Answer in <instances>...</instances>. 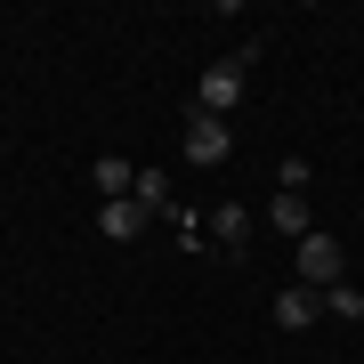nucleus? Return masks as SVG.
Returning a JSON list of instances; mask_svg holds the SVG:
<instances>
[{
	"mask_svg": "<svg viewBox=\"0 0 364 364\" xmlns=\"http://www.w3.org/2000/svg\"><path fill=\"white\" fill-rule=\"evenodd\" d=\"M316 316H324V291H308V284H284V291H275V332H308Z\"/></svg>",
	"mask_w": 364,
	"mask_h": 364,
	"instance_id": "39448f33",
	"label": "nucleus"
},
{
	"mask_svg": "<svg viewBox=\"0 0 364 364\" xmlns=\"http://www.w3.org/2000/svg\"><path fill=\"white\" fill-rule=\"evenodd\" d=\"M275 195H308V154H291L284 170H275Z\"/></svg>",
	"mask_w": 364,
	"mask_h": 364,
	"instance_id": "9b49d317",
	"label": "nucleus"
},
{
	"mask_svg": "<svg viewBox=\"0 0 364 364\" xmlns=\"http://www.w3.org/2000/svg\"><path fill=\"white\" fill-rule=\"evenodd\" d=\"M291 251H299V275H291V284H308V291H332V284H340V267H348V251H340L324 227H316V235H299Z\"/></svg>",
	"mask_w": 364,
	"mask_h": 364,
	"instance_id": "f03ea898",
	"label": "nucleus"
},
{
	"mask_svg": "<svg viewBox=\"0 0 364 364\" xmlns=\"http://www.w3.org/2000/svg\"><path fill=\"white\" fill-rule=\"evenodd\" d=\"M130 195L154 210V219H162V210H178V203H170V178H162V170H138V186H130Z\"/></svg>",
	"mask_w": 364,
	"mask_h": 364,
	"instance_id": "1a4fd4ad",
	"label": "nucleus"
},
{
	"mask_svg": "<svg viewBox=\"0 0 364 364\" xmlns=\"http://www.w3.org/2000/svg\"><path fill=\"white\" fill-rule=\"evenodd\" d=\"M90 186H97V203H114V195H130V186H138V170L122 162V154H97V162H90Z\"/></svg>",
	"mask_w": 364,
	"mask_h": 364,
	"instance_id": "0eeeda50",
	"label": "nucleus"
},
{
	"mask_svg": "<svg viewBox=\"0 0 364 364\" xmlns=\"http://www.w3.org/2000/svg\"><path fill=\"white\" fill-rule=\"evenodd\" d=\"M251 57H259V41H243L235 57H219V65H203V73H195V114L227 122L235 105H243V73H251Z\"/></svg>",
	"mask_w": 364,
	"mask_h": 364,
	"instance_id": "f257e3e1",
	"label": "nucleus"
},
{
	"mask_svg": "<svg viewBox=\"0 0 364 364\" xmlns=\"http://www.w3.org/2000/svg\"><path fill=\"white\" fill-rule=\"evenodd\" d=\"M324 316H332V324H364V291L332 284V291H324Z\"/></svg>",
	"mask_w": 364,
	"mask_h": 364,
	"instance_id": "9d476101",
	"label": "nucleus"
},
{
	"mask_svg": "<svg viewBox=\"0 0 364 364\" xmlns=\"http://www.w3.org/2000/svg\"><path fill=\"white\" fill-rule=\"evenodd\" d=\"M251 235H259V219H251L243 203H219V210H210V243H227L235 259H243V251H251Z\"/></svg>",
	"mask_w": 364,
	"mask_h": 364,
	"instance_id": "423d86ee",
	"label": "nucleus"
},
{
	"mask_svg": "<svg viewBox=\"0 0 364 364\" xmlns=\"http://www.w3.org/2000/svg\"><path fill=\"white\" fill-rule=\"evenodd\" d=\"M267 227H275V235H291V243H299V235H316L308 195H275V203H267Z\"/></svg>",
	"mask_w": 364,
	"mask_h": 364,
	"instance_id": "6e6552de",
	"label": "nucleus"
},
{
	"mask_svg": "<svg viewBox=\"0 0 364 364\" xmlns=\"http://www.w3.org/2000/svg\"><path fill=\"white\" fill-rule=\"evenodd\" d=\"M146 219H154V210H146L138 195H114V203H97V227H105V243H138V235H146Z\"/></svg>",
	"mask_w": 364,
	"mask_h": 364,
	"instance_id": "20e7f679",
	"label": "nucleus"
},
{
	"mask_svg": "<svg viewBox=\"0 0 364 364\" xmlns=\"http://www.w3.org/2000/svg\"><path fill=\"white\" fill-rule=\"evenodd\" d=\"M235 154V122H210V114H186V162L195 170H219Z\"/></svg>",
	"mask_w": 364,
	"mask_h": 364,
	"instance_id": "7ed1b4c3",
	"label": "nucleus"
}]
</instances>
